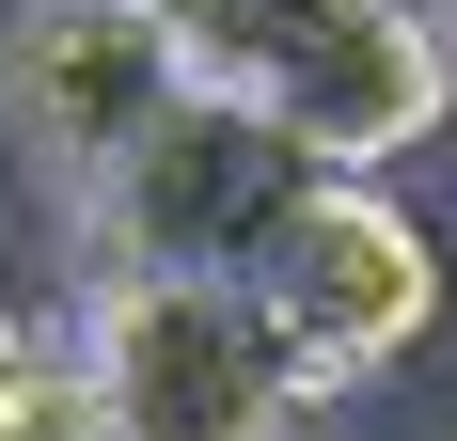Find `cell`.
<instances>
[{
  "label": "cell",
  "mask_w": 457,
  "mask_h": 441,
  "mask_svg": "<svg viewBox=\"0 0 457 441\" xmlns=\"http://www.w3.org/2000/svg\"><path fill=\"white\" fill-rule=\"evenodd\" d=\"M189 47V79L269 111L331 158V174H378L442 127L457 95V47H442V0H158Z\"/></svg>",
  "instance_id": "obj_1"
},
{
  "label": "cell",
  "mask_w": 457,
  "mask_h": 441,
  "mask_svg": "<svg viewBox=\"0 0 457 441\" xmlns=\"http://www.w3.org/2000/svg\"><path fill=\"white\" fill-rule=\"evenodd\" d=\"M79 379L111 441H300V410L331 395L269 315V284L237 268H95Z\"/></svg>",
  "instance_id": "obj_2"
},
{
  "label": "cell",
  "mask_w": 457,
  "mask_h": 441,
  "mask_svg": "<svg viewBox=\"0 0 457 441\" xmlns=\"http://www.w3.org/2000/svg\"><path fill=\"white\" fill-rule=\"evenodd\" d=\"M316 174L331 158L300 127H269V111H237V95L189 79L174 111L142 127V158L95 189V253L111 268H237V284H253L269 237L316 205Z\"/></svg>",
  "instance_id": "obj_3"
},
{
  "label": "cell",
  "mask_w": 457,
  "mask_h": 441,
  "mask_svg": "<svg viewBox=\"0 0 457 441\" xmlns=\"http://www.w3.org/2000/svg\"><path fill=\"white\" fill-rule=\"evenodd\" d=\"M253 284H269V315L300 331V362H316L331 395H347V379L426 362V347H442V315H457L442 237H426L378 174H316V205L269 237V268H253Z\"/></svg>",
  "instance_id": "obj_4"
},
{
  "label": "cell",
  "mask_w": 457,
  "mask_h": 441,
  "mask_svg": "<svg viewBox=\"0 0 457 441\" xmlns=\"http://www.w3.org/2000/svg\"><path fill=\"white\" fill-rule=\"evenodd\" d=\"M189 95V47L158 0H32L16 32H0V127L32 158L47 189H111L142 158V127Z\"/></svg>",
  "instance_id": "obj_5"
},
{
  "label": "cell",
  "mask_w": 457,
  "mask_h": 441,
  "mask_svg": "<svg viewBox=\"0 0 457 441\" xmlns=\"http://www.w3.org/2000/svg\"><path fill=\"white\" fill-rule=\"evenodd\" d=\"M0 441H111L95 426V379H79V331L0 315Z\"/></svg>",
  "instance_id": "obj_6"
},
{
  "label": "cell",
  "mask_w": 457,
  "mask_h": 441,
  "mask_svg": "<svg viewBox=\"0 0 457 441\" xmlns=\"http://www.w3.org/2000/svg\"><path fill=\"white\" fill-rule=\"evenodd\" d=\"M442 16H457V0H442Z\"/></svg>",
  "instance_id": "obj_7"
}]
</instances>
